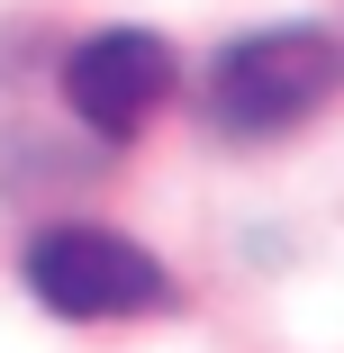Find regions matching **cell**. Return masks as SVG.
<instances>
[{"label":"cell","mask_w":344,"mask_h":353,"mask_svg":"<svg viewBox=\"0 0 344 353\" xmlns=\"http://www.w3.org/2000/svg\"><path fill=\"white\" fill-rule=\"evenodd\" d=\"M344 82V46L308 19L290 28H254L218 54L209 73V118L236 136V145H263V136H290L299 118H317V100Z\"/></svg>","instance_id":"obj_1"},{"label":"cell","mask_w":344,"mask_h":353,"mask_svg":"<svg viewBox=\"0 0 344 353\" xmlns=\"http://www.w3.org/2000/svg\"><path fill=\"white\" fill-rule=\"evenodd\" d=\"M19 272L54 317H154V308H172V272L118 227H45Z\"/></svg>","instance_id":"obj_2"},{"label":"cell","mask_w":344,"mask_h":353,"mask_svg":"<svg viewBox=\"0 0 344 353\" xmlns=\"http://www.w3.org/2000/svg\"><path fill=\"white\" fill-rule=\"evenodd\" d=\"M63 100L91 136H136L163 100H172V46L154 28H100L63 63Z\"/></svg>","instance_id":"obj_3"}]
</instances>
